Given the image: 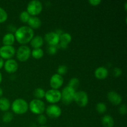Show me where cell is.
<instances>
[{
  "label": "cell",
  "instance_id": "cell-21",
  "mask_svg": "<svg viewBox=\"0 0 127 127\" xmlns=\"http://www.w3.org/2000/svg\"><path fill=\"white\" fill-rule=\"evenodd\" d=\"M10 106H11V103L7 98H0V110L2 111H7L10 108Z\"/></svg>",
  "mask_w": 127,
  "mask_h": 127
},
{
  "label": "cell",
  "instance_id": "cell-31",
  "mask_svg": "<svg viewBox=\"0 0 127 127\" xmlns=\"http://www.w3.org/2000/svg\"><path fill=\"white\" fill-rule=\"evenodd\" d=\"M57 48L56 45H49L48 47V49H47V52H48V53L50 55H54L57 53Z\"/></svg>",
  "mask_w": 127,
  "mask_h": 127
},
{
  "label": "cell",
  "instance_id": "cell-34",
  "mask_svg": "<svg viewBox=\"0 0 127 127\" xmlns=\"http://www.w3.org/2000/svg\"><path fill=\"white\" fill-rule=\"evenodd\" d=\"M89 2L93 6H97L101 2V1L100 0H89Z\"/></svg>",
  "mask_w": 127,
  "mask_h": 127
},
{
  "label": "cell",
  "instance_id": "cell-13",
  "mask_svg": "<svg viewBox=\"0 0 127 127\" xmlns=\"http://www.w3.org/2000/svg\"><path fill=\"white\" fill-rule=\"evenodd\" d=\"M4 69L8 73H14L18 68V63L15 60L10 58L7 59L4 64Z\"/></svg>",
  "mask_w": 127,
  "mask_h": 127
},
{
  "label": "cell",
  "instance_id": "cell-11",
  "mask_svg": "<svg viewBox=\"0 0 127 127\" xmlns=\"http://www.w3.org/2000/svg\"><path fill=\"white\" fill-rule=\"evenodd\" d=\"M46 42L49 45H57L60 42V35L56 32H49L45 35Z\"/></svg>",
  "mask_w": 127,
  "mask_h": 127
},
{
  "label": "cell",
  "instance_id": "cell-22",
  "mask_svg": "<svg viewBox=\"0 0 127 127\" xmlns=\"http://www.w3.org/2000/svg\"><path fill=\"white\" fill-rule=\"evenodd\" d=\"M31 53H32V55L33 56V57H34L35 58H37V59H38V58H40L43 57V51L42 48H36L32 50Z\"/></svg>",
  "mask_w": 127,
  "mask_h": 127
},
{
  "label": "cell",
  "instance_id": "cell-1",
  "mask_svg": "<svg viewBox=\"0 0 127 127\" xmlns=\"http://www.w3.org/2000/svg\"><path fill=\"white\" fill-rule=\"evenodd\" d=\"M34 32L31 27L27 26H23L19 27L15 32V38L21 43H26L33 38Z\"/></svg>",
  "mask_w": 127,
  "mask_h": 127
},
{
  "label": "cell",
  "instance_id": "cell-32",
  "mask_svg": "<svg viewBox=\"0 0 127 127\" xmlns=\"http://www.w3.org/2000/svg\"><path fill=\"white\" fill-rule=\"evenodd\" d=\"M112 73H113V74H114V76L117 77L121 75L122 73V69H120V68H117V67H116V68H114V69H113Z\"/></svg>",
  "mask_w": 127,
  "mask_h": 127
},
{
  "label": "cell",
  "instance_id": "cell-35",
  "mask_svg": "<svg viewBox=\"0 0 127 127\" xmlns=\"http://www.w3.org/2000/svg\"><path fill=\"white\" fill-rule=\"evenodd\" d=\"M4 62L3 58L0 57V69H1V68H2V66H4Z\"/></svg>",
  "mask_w": 127,
  "mask_h": 127
},
{
  "label": "cell",
  "instance_id": "cell-10",
  "mask_svg": "<svg viewBox=\"0 0 127 127\" xmlns=\"http://www.w3.org/2000/svg\"><path fill=\"white\" fill-rule=\"evenodd\" d=\"M46 113L51 118H57L62 114V109L55 104H51L46 109Z\"/></svg>",
  "mask_w": 127,
  "mask_h": 127
},
{
  "label": "cell",
  "instance_id": "cell-30",
  "mask_svg": "<svg viewBox=\"0 0 127 127\" xmlns=\"http://www.w3.org/2000/svg\"><path fill=\"white\" fill-rule=\"evenodd\" d=\"M37 121L40 125H44L47 122V117L43 114H40L37 118Z\"/></svg>",
  "mask_w": 127,
  "mask_h": 127
},
{
  "label": "cell",
  "instance_id": "cell-8",
  "mask_svg": "<svg viewBox=\"0 0 127 127\" xmlns=\"http://www.w3.org/2000/svg\"><path fill=\"white\" fill-rule=\"evenodd\" d=\"M31 55V48L27 45H21L17 50V58L21 62L27 60Z\"/></svg>",
  "mask_w": 127,
  "mask_h": 127
},
{
  "label": "cell",
  "instance_id": "cell-3",
  "mask_svg": "<svg viewBox=\"0 0 127 127\" xmlns=\"http://www.w3.org/2000/svg\"><path fill=\"white\" fill-rule=\"evenodd\" d=\"M29 107L33 114H42L45 109V105L42 100L35 99L31 100L29 105Z\"/></svg>",
  "mask_w": 127,
  "mask_h": 127
},
{
  "label": "cell",
  "instance_id": "cell-24",
  "mask_svg": "<svg viewBox=\"0 0 127 127\" xmlns=\"http://www.w3.org/2000/svg\"><path fill=\"white\" fill-rule=\"evenodd\" d=\"M96 110L100 114H104L107 110V105L104 102H99L96 104L95 106Z\"/></svg>",
  "mask_w": 127,
  "mask_h": 127
},
{
  "label": "cell",
  "instance_id": "cell-39",
  "mask_svg": "<svg viewBox=\"0 0 127 127\" xmlns=\"http://www.w3.org/2000/svg\"><path fill=\"white\" fill-rule=\"evenodd\" d=\"M40 127H46V126H43V125H42V126Z\"/></svg>",
  "mask_w": 127,
  "mask_h": 127
},
{
  "label": "cell",
  "instance_id": "cell-6",
  "mask_svg": "<svg viewBox=\"0 0 127 127\" xmlns=\"http://www.w3.org/2000/svg\"><path fill=\"white\" fill-rule=\"evenodd\" d=\"M46 99L50 103H56L59 101L62 97L61 92L58 89H49L45 92V94Z\"/></svg>",
  "mask_w": 127,
  "mask_h": 127
},
{
  "label": "cell",
  "instance_id": "cell-18",
  "mask_svg": "<svg viewBox=\"0 0 127 127\" xmlns=\"http://www.w3.org/2000/svg\"><path fill=\"white\" fill-rule=\"evenodd\" d=\"M102 124L104 127H113L114 125V120L110 115H105L102 118Z\"/></svg>",
  "mask_w": 127,
  "mask_h": 127
},
{
  "label": "cell",
  "instance_id": "cell-12",
  "mask_svg": "<svg viewBox=\"0 0 127 127\" xmlns=\"http://www.w3.org/2000/svg\"><path fill=\"white\" fill-rule=\"evenodd\" d=\"M50 86L53 89H57L62 86L63 83V78L62 75L56 73L54 74L50 78Z\"/></svg>",
  "mask_w": 127,
  "mask_h": 127
},
{
  "label": "cell",
  "instance_id": "cell-38",
  "mask_svg": "<svg viewBox=\"0 0 127 127\" xmlns=\"http://www.w3.org/2000/svg\"><path fill=\"white\" fill-rule=\"evenodd\" d=\"M127 2H125V9H127Z\"/></svg>",
  "mask_w": 127,
  "mask_h": 127
},
{
  "label": "cell",
  "instance_id": "cell-20",
  "mask_svg": "<svg viewBox=\"0 0 127 127\" xmlns=\"http://www.w3.org/2000/svg\"><path fill=\"white\" fill-rule=\"evenodd\" d=\"M43 39L40 35H36L33 37L31 40V45L34 48H40L43 45Z\"/></svg>",
  "mask_w": 127,
  "mask_h": 127
},
{
  "label": "cell",
  "instance_id": "cell-23",
  "mask_svg": "<svg viewBox=\"0 0 127 127\" xmlns=\"http://www.w3.org/2000/svg\"><path fill=\"white\" fill-rule=\"evenodd\" d=\"M45 92L44 89L41 88H36L33 91V95L38 99H42L43 97H45Z\"/></svg>",
  "mask_w": 127,
  "mask_h": 127
},
{
  "label": "cell",
  "instance_id": "cell-36",
  "mask_svg": "<svg viewBox=\"0 0 127 127\" xmlns=\"http://www.w3.org/2000/svg\"><path fill=\"white\" fill-rule=\"evenodd\" d=\"M2 93H3V92H2V89L0 88V98H1V97L2 96Z\"/></svg>",
  "mask_w": 127,
  "mask_h": 127
},
{
  "label": "cell",
  "instance_id": "cell-9",
  "mask_svg": "<svg viewBox=\"0 0 127 127\" xmlns=\"http://www.w3.org/2000/svg\"><path fill=\"white\" fill-rule=\"evenodd\" d=\"M15 53L16 50L12 45H3L0 48V56L2 58L10 59Z\"/></svg>",
  "mask_w": 127,
  "mask_h": 127
},
{
  "label": "cell",
  "instance_id": "cell-2",
  "mask_svg": "<svg viewBox=\"0 0 127 127\" xmlns=\"http://www.w3.org/2000/svg\"><path fill=\"white\" fill-rule=\"evenodd\" d=\"M12 110L16 114H22L27 111L29 105L27 102L23 99H16L12 103Z\"/></svg>",
  "mask_w": 127,
  "mask_h": 127
},
{
  "label": "cell",
  "instance_id": "cell-14",
  "mask_svg": "<svg viewBox=\"0 0 127 127\" xmlns=\"http://www.w3.org/2000/svg\"><path fill=\"white\" fill-rule=\"evenodd\" d=\"M107 98L109 101L114 105H119L121 104L122 101V97L121 95L118 93L113 91L109 92L107 94Z\"/></svg>",
  "mask_w": 127,
  "mask_h": 127
},
{
  "label": "cell",
  "instance_id": "cell-27",
  "mask_svg": "<svg viewBox=\"0 0 127 127\" xmlns=\"http://www.w3.org/2000/svg\"><path fill=\"white\" fill-rule=\"evenodd\" d=\"M30 17H31V16L27 11H23L22 12H21L19 16L20 19L24 22H27Z\"/></svg>",
  "mask_w": 127,
  "mask_h": 127
},
{
  "label": "cell",
  "instance_id": "cell-5",
  "mask_svg": "<svg viewBox=\"0 0 127 127\" xmlns=\"http://www.w3.org/2000/svg\"><path fill=\"white\" fill-rule=\"evenodd\" d=\"M43 6L39 0H32L28 3L27 6V11L29 14L32 16H35L42 11Z\"/></svg>",
  "mask_w": 127,
  "mask_h": 127
},
{
  "label": "cell",
  "instance_id": "cell-16",
  "mask_svg": "<svg viewBox=\"0 0 127 127\" xmlns=\"http://www.w3.org/2000/svg\"><path fill=\"white\" fill-rule=\"evenodd\" d=\"M109 74L108 69L104 66H99L97 68H96L94 72L95 76L97 79H105Z\"/></svg>",
  "mask_w": 127,
  "mask_h": 127
},
{
  "label": "cell",
  "instance_id": "cell-26",
  "mask_svg": "<svg viewBox=\"0 0 127 127\" xmlns=\"http://www.w3.org/2000/svg\"><path fill=\"white\" fill-rule=\"evenodd\" d=\"M13 119V115L10 112H6L2 115V121L5 123H9Z\"/></svg>",
  "mask_w": 127,
  "mask_h": 127
},
{
  "label": "cell",
  "instance_id": "cell-29",
  "mask_svg": "<svg viewBox=\"0 0 127 127\" xmlns=\"http://www.w3.org/2000/svg\"><path fill=\"white\" fill-rule=\"evenodd\" d=\"M68 71V68L66 65L62 64V65H60L58 66V69H57V71H58V74L62 75V74H64Z\"/></svg>",
  "mask_w": 127,
  "mask_h": 127
},
{
  "label": "cell",
  "instance_id": "cell-28",
  "mask_svg": "<svg viewBox=\"0 0 127 127\" xmlns=\"http://www.w3.org/2000/svg\"><path fill=\"white\" fill-rule=\"evenodd\" d=\"M7 18V12L2 7H0V22H3L6 21Z\"/></svg>",
  "mask_w": 127,
  "mask_h": 127
},
{
  "label": "cell",
  "instance_id": "cell-4",
  "mask_svg": "<svg viewBox=\"0 0 127 127\" xmlns=\"http://www.w3.org/2000/svg\"><path fill=\"white\" fill-rule=\"evenodd\" d=\"M75 93V89L71 88L69 86L64 87L62 90V92L61 93V94H62L61 99L62 100V102L66 105L70 104L73 101Z\"/></svg>",
  "mask_w": 127,
  "mask_h": 127
},
{
  "label": "cell",
  "instance_id": "cell-25",
  "mask_svg": "<svg viewBox=\"0 0 127 127\" xmlns=\"http://www.w3.org/2000/svg\"><path fill=\"white\" fill-rule=\"evenodd\" d=\"M79 85V80L77 78H73L69 80V84L68 86H69L71 88H73L74 89H76Z\"/></svg>",
  "mask_w": 127,
  "mask_h": 127
},
{
  "label": "cell",
  "instance_id": "cell-17",
  "mask_svg": "<svg viewBox=\"0 0 127 127\" xmlns=\"http://www.w3.org/2000/svg\"><path fill=\"white\" fill-rule=\"evenodd\" d=\"M27 22L29 25V27H31L32 29L38 28L42 24V21H41L40 19L35 16H31Z\"/></svg>",
  "mask_w": 127,
  "mask_h": 127
},
{
  "label": "cell",
  "instance_id": "cell-37",
  "mask_svg": "<svg viewBox=\"0 0 127 127\" xmlns=\"http://www.w3.org/2000/svg\"><path fill=\"white\" fill-rule=\"evenodd\" d=\"M2 81V74H1V73L0 72V83Z\"/></svg>",
  "mask_w": 127,
  "mask_h": 127
},
{
  "label": "cell",
  "instance_id": "cell-7",
  "mask_svg": "<svg viewBox=\"0 0 127 127\" xmlns=\"http://www.w3.org/2000/svg\"><path fill=\"white\" fill-rule=\"evenodd\" d=\"M73 100L79 106H86L88 103V94L85 91H79L76 92L74 95Z\"/></svg>",
  "mask_w": 127,
  "mask_h": 127
},
{
  "label": "cell",
  "instance_id": "cell-19",
  "mask_svg": "<svg viewBox=\"0 0 127 127\" xmlns=\"http://www.w3.org/2000/svg\"><path fill=\"white\" fill-rule=\"evenodd\" d=\"M15 41V36L12 33H7L2 38L4 45H12Z\"/></svg>",
  "mask_w": 127,
  "mask_h": 127
},
{
  "label": "cell",
  "instance_id": "cell-33",
  "mask_svg": "<svg viewBox=\"0 0 127 127\" xmlns=\"http://www.w3.org/2000/svg\"><path fill=\"white\" fill-rule=\"evenodd\" d=\"M119 112L122 115H125L127 114V106L125 104H122L119 107Z\"/></svg>",
  "mask_w": 127,
  "mask_h": 127
},
{
  "label": "cell",
  "instance_id": "cell-15",
  "mask_svg": "<svg viewBox=\"0 0 127 127\" xmlns=\"http://www.w3.org/2000/svg\"><path fill=\"white\" fill-rule=\"evenodd\" d=\"M71 35L69 33L64 32L60 35V43L58 44L60 47L63 48H66L68 46V44L71 41Z\"/></svg>",
  "mask_w": 127,
  "mask_h": 127
}]
</instances>
